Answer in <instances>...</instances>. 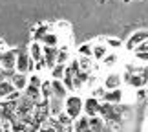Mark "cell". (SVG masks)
Segmentation results:
<instances>
[{
	"instance_id": "obj_5",
	"label": "cell",
	"mask_w": 148,
	"mask_h": 132,
	"mask_svg": "<svg viewBox=\"0 0 148 132\" xmlns=\"http://www.w3.org/2000/svg\"><path fill=\"white\" fill-rule=\"evenodd\" d=\"M15 90L13 86V83H8V81H4V83H0V97H8L11 92Z\"/></svg>"
},
{
	"instance_id": "obj_3",
	"label": "cell",
	"mask_w": 148,
	"mask_h": 132,
	"mask_svg": "<svg viewBox=\"0 0 148 132\" xmlns=\"http://www.w3.org/2000/svg\"><path fill=\"white\" fill-rule=\"evenodd\" d=\"M51 88H53V95L60 97V99H64V97H66V88H64V84L59 83V79H55V81L51 83Z\"/></svg>"
},
{
	"instance_id": "obj_1",
	"label": "cell",
	"mask_w": 148,
	"mask_h": 132,
	"mask_svg": "<svg viewBox=\"0 0 148 132\" xmlns=\"http://www.w3.org/2000/svg\"><path fill=\"white\" fill-rule=\"evenodd\" d=\"M82 110V101L79 99V97H70V99H66V114L70 119H75L79 114Z\"/></svg>"
},
{
	"instance_id": "obj_11",
	"label": "cell",
	"mask_w": 148,
	"mask_h": 132,
	"mask_svg": "<svg viewBox=\"0 0 148 132\" xmlns=\"http://www.w3.org/2000/svg\"><path fill=\"white\" fill-rule=\"evenodd\" d=\"M115 84H119V81H117V77H110L106 81V88H113Z\"/></svg>"
},
{
	"instance_id": "obj_6",
	"label": "cell",
	"mask_w": 148,
	"mask_h": 132,
	"mask_svg": "<svg viewBox=\"0 0 148 132\" xmlns=\"http://www.w3.org/2000/svg\"><path fill=\"white\" fill-rule=\"evenodd\" d=\"M26 90H27V92H26V94H27V97H29V99H31L33 103H35V101L38 99V97H40V92H38V86H35V84H29V86H27Z\"/></svg>"
},
{
	"instance_id": "obj_9",
	"label": "cell",
	"mask_w": 148,
	"mask_h": 132,
	"mask_svg": "<svg viewBox=\"0 0 148 132\" xmlns=\"http://www.w3.org/2000/svg\"><path fill=\"white\" fill-rule=\"evenodd\" d=\"M90 129H93V130L102 129V125H101V121H99V117H92V119H90Z\"/></svg>"
},
{
	"instance_id": "obj_12",
	"label": "cell",
	"mask_w": 148,
	"mask_h": 132,
	"mask_svg": "<svg viewBox=\"0 0 148 132\" xmlns=\"http://www.w3.org/2000/svg\"><path fill=\"white\" fill-rule=\"evenodd\" d=\"M104 53H106V48H97L95 50V57H97V59H101Z\"/></svg>"
},
{
	"instance_id": "obj_10",
	"label": "cell",
	"mask_w": 148,
	"mask_h": 132,
	"mask_svg": "<svg viewBox=\"0 0 148 132\" xmlns=\"http://www.w3.org/2000/svg\"><path fill=\"white\" fill-rule=\"evenodd\" d=\"M79 51H81L82 55H86V57H90V55H92V48H90L88 44H84V46H82V48L79 50Z\"/></svg>"
},
{
	"instance_id": "obj_8",
	"label": "cell",
	"mask_w": 148,
	"mask_h": 132,
	"mask_svg": "<svg viewBox=\"0 0 148 132\" xmlns=\"http://www.w3.org/2000/svg\"><path fill=\"white\" fill-rule=\"evenodd\" d=\"M75 129H77V130L90 129V119H86V117H81V123H79V125H75Z\"/></svg>"
},
{
	"instance_id": "obj_7",
	"label": "cell",
	"mask_w": 148,
	"mask_h": 132,
	"mask_svg": "<svg viewBox=\"0 0 148 132\" xmlns=\"http://www.w3.org/2000/svg\"><path fill=\"white\" fill-rule=\"evenodd\" d=\"M51 73H53V79H62V77H64V73H66V72H64V66L57 62V66L51 70Z\"/></svg>"
},
{
	"instance_id": "obj_2",
	"label": "cell",
	"mask_w": 148,
	"mask_h": 132,
	"mask_svg": "<svg viewBox=\"0 0 148 132\" xmlns=\"http://www.w3.org/2000/svg\"><path fill=\"white\" fill-rule=\"evenodd\" d=\"M11 83H13V86L16 88V90H24L26 86H27V79H26V75L24 73H11Z\"/></svg>"
},
{
	"instance_id": "obj_4",
	"label": "cell",
	"mask_w": 148,
	"mask_h": 132,
	"mask_svg": "<svg viewBox=\"0 0 148 132\" xmlns=\"http://www.w3.org/2000/svg\"><path fill=\"white\" fill-rule=\"evenodd\" d=\"M84 110H86L90 116H95V114L99 112V103L95 101V99H88L86 105H84Z\"/></svg>"
}]
</instances>
